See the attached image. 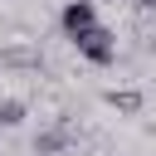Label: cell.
Segmentation results:
<instances>
[{
  "mask_svg": "<svg viewBox=\"0 0 156 156\" xmlns=\"http://www.w3.org/2000/svg\"><path fill=\"white\" fill-rule=\"evenodd\" d=\"M68 44H73V49H78V54H83L88 63H98V68L117 63V34H112V29L102 24V20H93L88 29H78V34L68 39Z\"/></svg>",
  "mask_w": 156,
  "mask_h": 156,
  "instance_id": "6da1fadb",
  "label": "cell"
},
{
  "mask_svg": "<svg viewBox=\"0 0 156 156\" xmlns=\"http://www.w3.org/2000/svg\"><path fill=\"white\" fill-rule=\"evenodd\" d=\"M73 146V127H68V117H54L49 127H39L34 132V141H29V151L34 156H63Z\"/></svg>",
  "mask_w": 156,
  "mask_h": 156,
  "instance_id": "7a4b0ae2",
  "label": "cell"
},
{
  "mask_svg": "<svg viewBox=\"0 0 156 156\" xmlns=\"http://www.w3.org/2000/svg\"><path fill=\"white\" fill-rule=\"evenodd\" d=\"M93 20H98V5H93V0H68V5L58 10V24H63V34H68V39H73L78 29H88Z\"/></svg>",
  "mask_w": 156,
  "mask_h": 156,
  "instance_id": "3957f363",
  "label": "cell"
},
{
  "mask_svg": "<svg viewBox=\"0 0 156 156\" xmlns=\"http://www.w3.org/2000/svg\"><path fill=\"white\" fill-rule=\"evenodd\" d=\"M0 68H44V58L29 44H10V49H0Z\"/></svg>",
  "mask_w": 156,
  "mask_h": 156,
  "instance_id": "277c9868",
  "label": "cell"
},
{
  "mask_svg": "<svg viewBox=\"0 0 156 156\" xmlns=\"http://www.w3.org/2000/svg\"><path fill=\"white\" fill-rule=\"evenodd\" d=\"M107 102H112L117 112H127V117H136V112H141V93H136V88H112V93H107Z\"/></svg>",
  "mask_w": 156,
  "mask_h": 156,
  "instance_id": "5b68a950",
  "label": "cell"
},
{
  "mask_svg": "<svg viewBox=\"0 0 156 156\" xmlns=\"http://www.w3.org/2000/svg\"><path fill=\"white\" fill-rule=\"evenodd\" d=\"M29 117V102L24 98H0V127H20Z\"/></svg>",
  "mask_w": 156,
  "mask_h": 156,
  "instance_id": "8992f818",
  "label": "cell"
},
{
  "mask_svg": "<svg viewBox=\"0 0 156 156\" xmlns=\"http://www.w3.org/2000/svg\"><path fill=\"white\" fill-rule=\"evenodd\" d=\"M136 5H141V10H156V0H136Z\"/></svg>",
  "mask_w": 156,
  "mask_h": 156,
  "instance_id": "52a82bcc",
  "label": "cell"
}]
</instances>
